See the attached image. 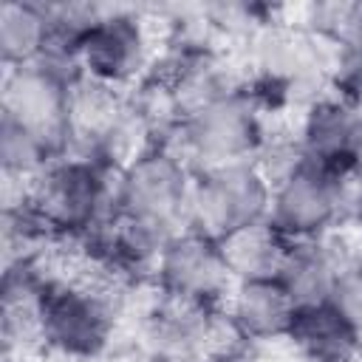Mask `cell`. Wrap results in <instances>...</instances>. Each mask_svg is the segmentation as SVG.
I'll return each mask as SVG.
<instances>
[{
  "mask_svg": "<svg viewBox=\"0 0 362 362\" xmlns=\"http://www.w3.org/2000/svg\"><path fill=\"white\" fill-rule=\"evenodd\" d=\"M28 204L54 240H82L99 223L119 218V170L59 156L31 184Z\"/></svg>",
  "mask_w": 362,
  "mask_h": 362,
  "instance_id": "6da1fadb",
  "label": "cell"
},
{
  "mask_svg": "<svg viewBox=\"0 0 362 362\" xmlns=\"http://www.w3.org/2000/svg\"><path fill=\"white\" fill-rule=\"evenodd\" d=\"M272 127L249 88L235 90L184 119L158 147L175 153L192 173L252 161Z\"/></svg>",
  "mask_w": 362,
  "mask_h": 362,
  "instance_id": "7a4b0ae2",
  "label": "cell"
},
{
  "mask_svg": "<svg viewBox=\"0 0 362 362\" xmlns=\"http://www.w3.org/2000/svg\"><path fill=\"white\" fill-rule=\"evenodd\" d=\"M40 345L74 362L99 359L116 331V305L107 288L82 277H51L37 317Z\"/></svg>",
  "mask_w": 362,
  "mask_h": 362,
  "instance_id": "3957f363",
  "label": "cell"
},
{
  "mask_svg": "<svg viewBox=\"0 0 362 362\" xmlns=\"http://www.w3.org/2000/svg\"><path fill=\"white\" fill-rule=\"evenodd\" d=\"M153 23L156 20L147 17L144 8L102 6L93 25L76 40L82 76L116 90L139 85L156 65Z\"/></svg>",
  "mask_w": 362,
  "mask_h": 362,
  "instance_id": "277c9868",
  "label": "cell"
},
{
  "mask_svg": "<svg viewBox=\"0 0 362 362\" xmlns=\"http://www.w3.org/2000/svg\"><path fill=\"white\" fill-rule=\"evenodd\" d=\"M195 173L167 147H150L119 170V212L167 238L187 229Z\"/></svg>",
  "mask_w": 362,
  "mask_h": 362,
  "instance_id": "5b68a950",
  "label": "cell"
},
{
  "mask_svg": "<svg viewBox=\"0 0 362 362\" xmlns=\"http://www.w3.org/2000/svg\"><path fill=\"white\" fill-rule=\"evenodd\" d=\"M272 184L260 175L252 161L223 164L204 173H195L189 204H187V229L221 240L223 235L269 218Z\"/></svg>",
  "mask_w": 362,
  "mask_h": 362,
  "instance_id": "8992f818",
  "label": "cell"
},
{
  "mask_svg": "<svg viewBox=\"0 0 362 362\" xmlns=\"http://www.w3.org/2000/svg\"><path fill=\"white\" fill-rule=\"evenodd\" d=\"M150 280L156 291L206 308H221L229 288L235 286L221 257L218 240L192 229H181L167 240Z\"/></svg>",
  "mask_w": 362,
  "mask_h": 362,
  "instance_id": "52a82bcc",
  "label": "cell"
},
{
  "mask_svg": "<svg viewBox=\"0 0 362 362\" xmlns=\"http://www.w3.org/2000/svg\"><path fill=\"white\" fill-rule=\"evenodd\" d=\"M71 88L37 65L6 68L0 85V116L34 133L57 158L68 144Z\"/></svg>",
  "mask_w": 362,
  "mask_h": 362,
  "instance_id": "ba28073f",
  "label": "cell"
},
{
  "mask_svg": "<svg viewBox=\"0 0 362 362\" xmlns=\"http://www.w3.org/2000/svg\"><path fill=\"white\" fill-rule=\"evenodd\" d=\"M337 173L303 164L297 173L272 187L269 221L291 240H317L339 229Z\"/></svg>",
  "mask_w": 362,
  "mask_h": 362,
  "instance_id": "9c48e42d",
  "label": "cell"
},
{
  "mask_svg": "<svg viewBox=\"0 0 362 362\" xmlns=\"http://www.w3.org/2000/svg\"><path fill=\"white\" fill-rule=\"evenodd\" d=\"M359 107L362 105L356 99L331 90L297 113L294 133L305 164L322 170H342L348 164V147Z\"/></svg>",
  "mask_w": 362,
  "mask_h": 362,
  "instance_id": "30bf717a",
  "label": "cell"
},
{
  "mask_svg": "<svg viewBox=\"0 0 362 362\" xmlns=\"http://www.w3.org/2000/svg\"><path fill=\"white\" fill-rule=\"evenodd\" d=\"M223 311L249 345H272L288 339L300 308L280 280H249L229 288Z\"/></svg>",
  "mask_w": 362,
  "mask_h": 362,
  "instance_id": "8fae6325",
  "label": "cell"
},
{
  "mask_svg": "<svg viewBox=\"0 0 362 362\" xmlns=\"http://www.w3.org/2000/svg\"><path fill=\"white\" fill-rule=\"evenodd\" d=\"M218 249L235 283L277 280L291 252V240L266 218L223 235Z\"/></svg>",
  "mask_w": 362,
  "mask_h": 362,
  "instance_id": "7c38bea8",
  "label": "cell"
},
{
  "mask_svg": "<svg viewBox=\"0 0 362 362\" xmlns=\"http://www.w3.org/2000/svg\"><path fill=\"white\" fill-rule=\"evenodd\" d=\"M300 362H359L362 334L351 328L328 303L300 308L286 339Z\"/></svg>",
  "mask_w": 362,
  "mask_h": 362,
  "instance_id": "4fadbf2b",
  "label": "cell"
},
{
  "mask_svg": "<svg viewBox=\"0 0 362 362\" xmlns=\"http://www.w3.org/2000/svg\"><path fill=\"white\" fill-rule=\"evenodd\" d=\"M339 274V263L322 238L291 243L286 266L280 272V286L291 294L297 308L325 305Z\"/></svg>",
  "mask_w": 362,
  "mask_h": 362,
  "instance_id": "5bb4252c",
  "label": "cell"
},
{
  "mask_svg": "<svg viewBox=\"0 0 362 362\" xmlns=\"http://www.w3.org/2000/svg\"><path fill=\"white\" fill-rule=\"evenodd\" d=\"M51 40V23L42 3L8 0L0 6V57L6 68L31 65Z\"/></svg>",
  "mask_w": 362,
  "mask_h": 362,
  "instance_id": "9a60e30c",
  "label": "cell"
},
{
  "mask_svg": "<svg viewBox=\"0 0 362 362\" xmlns=\"http://www.w3.org/2000/svg\"><path fill=\"white\" fill-rule=\"evenodd\" d=\"M57 156L25 127L0 116V167L3 178L31 184Z\"/></svg>",
  "mask_w": 362,
  "mask_h": 362,
  "instance_id": "2e32d148",
  "label": "cell"
},
{
  "mask_svg": "<svg viewBox=\"0 0 362 362\" xmlns=\"http://www.w3.org/2000/svg\"><path fill=\"white\" fill-rule=\"evenodd\" d=\"M334 88L362 105V25L337 42Z\"/></svg>",
  "mask_w": 362,
  "mask_h": 362,
  "instance_id": "e0dca14e",
  "label": "cell"
},
{
  "mask_svg": "<svg viewBox=\"0 0 362 362\" xmlns=\"http://www.w3.org/2000/svg\"><path fill=\"white\" fill-rule=\"evenodd\" d=\"M328 305L351 325L362 334V260L351 263L345 269H339Z\"/></svg>",
  "mask_w": 362,
  "mask_h": 362,
  "instance_id": "ac0fdd59",
  "label": "cell"
},
{
  "mask_svg": "<svg viewBox=\"0 0 362 362\" xmlns=\"http://www.w3.org/2000/svg\"><path fill=\"white\" fill-rule=\"evenodd\" d=\"M348 170H354L356 175H362V107L354 124V136H351V147H348Z\"/></svg>",
  "mask_w": 362,
  "mask_h": 362,
  "instance_id": "d6986e66",
  "label": "cell"
},
{
  "mask_svg": "<svg viewBox=\"0 0 362 362\" xmlns=\"http://www.w3.org/2000/svg\"><path fill=\"white\" fill-rule=\"evenodd\" d=\"M204 362H260V356L255 354V348H238V351H226V354L206 356Z\"/></svg>",
  "mask_w": 362,
  "mask_h": 362,
  "instance_id": "ffe728a7",
  "label": "cell"
},
{
  "mask_svg": "<svg viewBox=\"0 0 362 362\" xmlns=\"http://www.w3.org/2000/svg\"><path fill=\"white\" fill-rule=\"evenodd\" d=\"M130 362H175V359H158V356H147V354L136 351V356H133Z\"/></svg>",
  "mask_w": 362,
  "mask_h": 362,
  "instance_id": "44dd1931",
  "label": "cell"
},
{
  "mask_svg": "<svg viewBox=\"0 0 362 362\" xmlns=\"http://www.w3.org/2000/svg\"><path fill=\"white\" fill-rule=\"evenodd\" d=\"M3 362H28V359H23V356H6Z\"/></svg>",
  "mask_w": 362,
  "mask_h": 362,
  "instance_id": "7402d4cb",
  "label": "cell"
},
{
  "mask_svg": "<svg viewBox=\"0 0 362 362\" xmlns=\"http://www.w3.org/2000/svg\"><path fill=\"white\" fill-rule=\"evenodd\" d=\"M359 362H362V354H359Z\"/></svg>",
  "mask_w": 362,
  "mask_h": 362,
  "instance_id": "603a6c76",
  "label": "cell"
}]
</instances>
